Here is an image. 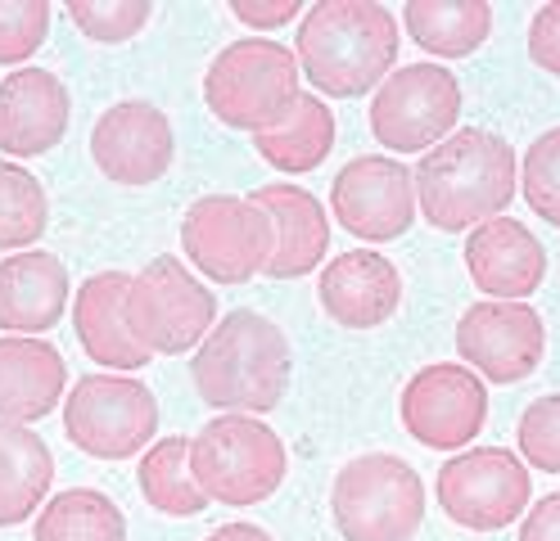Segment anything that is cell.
Masks as SVG:
<instances>
[{
  "mask_svg": "<svg viewBox=\"0 0 560 541\" xmlns=\"http://www.w3.org/2000/svg\"><path fill=\"white\" fill-rule=\"evenodd\" d=\"M416 208L434 231L462 235L466 226H483L506 212L515 199L520 163L515 150L483 127H462L416 163Z\"/></svg>",
  "mask_w": 560,
  "mask_h": 541,
  "instance_id": "6da1fadb",
  "label": "cell"
},
{
  "mask_svg": "<svg viewBox=\"0 0 560 541\" xmlns=\"http://www.w3.org/2000/svg\"><path fill=\"white\" fill-rule=\"evenodd\" d=\"M299 72L330 99L380 91L398 59V19L380 0H317L294 36Z\"/></svg>",
  "mask_w": 560,
  "mask_h": 541,
  "instance_id": "7a4b0ae2",
  "label": "cell"
},
{
  "mask_svg": "<svg viewBox=\"0 0 560 541\" xmlns=\"http://www.w3.org/2000/svg\"><path fill=\"white\" fill-rule=\"evenodd\" d=\"M290 339L262 311L222 316L195 348L190 379L208 407L231 415H267L290 392Z\"/></svg>",
  "mask_w": 560,
  "mask_h": 541,
  "instance_id": "3957f363",
  "label": "cell"
},
{
  "mask_svg": "<svg viewBox=\"0 0 560 541\" xmlns=\"http://www.w3.org/2000/svg\"><path fill=\"white\" fill-rule=\"evenodd\" d=\"M299 78L303 72L294 50L271 42V36H244V42H231L203 72L208 114L235 131H276L303 95Z\"/></svg>",
  "mask_w": 560,
  "mask_h": 541,
  "instance_id": "277c9868",
  "label": "cell"
},
{
  "mask_svg": "<svg viewBox=\"0 0 560 541\" xmlns=\"http://www.w3.org/2000/svg\"><path fill=\"white\" fill-rule=\"evenodd\" d=\"M190 474L218 505H258L290 474L280 433L254 415H218L190 438Z\"/></svg>",
  "mask_w": 560,
  "mask_h": 541,
  "instance_id": "5b68a950",
  "label": "cell"
},
{
  "mask_svg": "<svg viewBox=\"0 0 560 541\" xmlns=\"http://www.w3.org/2000/svg\"><path fill=\"white\" fill-rule=\"evenodd\" d=\"M330 515L343 541H411L425 524V483L402 456L371 451L339 469Z\"/></svg>",
  "mask_w": 560,
  "mask_h": 541,
  "instance_id": "8992f818",
  "label": "cell"
},
{
  "mask_svg": "<svg viewBox=\"0 0 560 541\" xmlns=\"http://www.w3.org/2000/svg\"><path fill=\"white\" fill-rule=\"evenodd\" d=\"M127 325L150 352L182 356L208 339L218 325V298L203 289L182 258H154L127 289Z\"/></svg>",
  "mask_w": 560,
  "mask_h": 541,
  "instance_id": "52a82bcc",
  "label": "cell"
},
{
  "mask_svg": "<svg viewBox=\"0 0 560 541\" xmlns=\"http://www.w3.org/2000/svg\"><path fill=\"white\" fill-rule=\"evenodd\" d=\"M63 433L95 460H127L159 433V402L131 375H86L63 402Z\"/></svg>",
  "mask_w": 560,
  "mask_h": 541,
  "instance_id": "ba28073f",
  "label": "cell"
},
{
  "mask_svg": "<svg viewBox=\"0 0 560 541\" xmlns=\"http://www.w3.org/2000/svg\"><path fill=\"white\" fill-rule=\"evenodd\" d=\"M434 496L443 515L470 532H498L534 505V479L506 447H470L439 464Z\"/></svg>",
  "mask_w": 560,
  "mask_h": 541,
  "instance_id": "9c48e42d",
  "label": "cell"
},
{
  "mask_svg": "<svg viewBox=\"0 0 560 541\" xmlns=\"http://www.w3.org/2000/svg\"><path fill=\"white\" fill-rule=\"evenodd\" d=\"M462 118V82L439 63H407L380 82L371 131L394 154H430Z\"/></svg>",
  "mask_w": 560,
  "mask_h": 541,
  "instance_id": "30bf717a",
  "label": "cell"
},
{
  "mask_svg": "<svg viewBox=\"0 0 560 541\" xmlns=\"http://www.w3.org/2000/svg\"><path fill=\"white\" fill-rule=\"evenodd\" d=\"M182 252L213 284H244L271 258V222L254 199L203 195L182 216Z\"/></svg>",
  "mask_w": 560,
  "mask_h": 541,
  "instance_id": "8fae6325",
  "label": "cell"
},
{
  "mask_svg": "<svg viewBox=\"0 0 560 541\" xmlns=\"http://www.w3.org/2000/svg\"><path fill=\"white\" fill-rule=\"evenodd\" d=\"M488 420V388L462 361L416 371L402 388V428L420 447L462 451Z\"/></svg>",
  "mask_w": 560,
  "mask_h": 541,
  "instance_id": "7c38bea8",
  "label": "cell"
},
{
  "mask_svg": "<svg viewBox=\"0 0 560 541\" xmlns=\"http://www.w3.org/2000/svg\"><path fill=\"white\" fill-rule=\"evenodd\" d=\"M330 212L353 239H398L416 222V180L389 154H362L339 167L330 186Z\"/></svg>",
  "mask_w": 560,
  "mask_h": 541,
  "instance_id": "4fadbf2b",
  "label": "cell"
},
{
  "mask_svg": "<svg viewBox=\"0 0 560 541\" xmlns=\"http://www.w3.org/2000/svg\"><path fill=\"white\" fill-rule=\"evenodd\" d=\"M547 348V330L542 316L529 303H475L466 307L462 325H457V352L462 366H470L475 375L493 379V384H520L538 371Z\"/></svg>",
  "mask_w": 560,
  "mask_h": 541,
  "instance_id": "5bb4252c",
  "label": "cell"
},
{
  "mask_svg": "<svg viewBox=\"0 0 560 541\" xmlns=\"http://www.w3.org/2000/svg\"><path fill=\"white\" fill-rule=\"evenodd\" d=\"M91 158L114 186H154L177 158V136L159 104L118 99L91 127Z\"/></svg>",
  "mask_w": 560,
  "mask_h": 541,
  "instance_id": "9a60e30c",
  "label": "cell"
},
{
  "mask_svg": "<svg viewBox=\"0 0 560 541\" xmlns=\"http://www.w3.org/2000/svg\"><path fill=\"white\" fill-rule=\"evenodd\" d=\"M466 271L479 294L498 303H524L547 280V248L515 216H493L470 231Z\"/></svg>",
  "mask_w": 560,
  "mask_h": 541,
  "instance_id": "2e32d148",
  "label": "cell"
},
{
  "mask_svg": "<svg viewBox=\"0 0 560 541\" xmlns=\"http://www.w3.org/2000/svg\"><path fill=\"white\" fill-rule=\"evenodd\" d=\"M68 86L50 68H19L0 82V150L14 158H42L68 131Z\"/></svg>",
  "mask_w": 560,
  "mask_h": 541,
  "instance_id": "e0dca14e",
  "label": "cell"
},
{
  "mask_svg": "<svg viewBox=\"0 0 560 541\" xmlns=\"http://www.w3.org/2000/svg\"><path fill=\"white\" fill-rule=\"evenodd\" d=\"M317 298H322L326 316L335 325H343V330H375V325H384L398 311L402 275L384 252L353 248V252H339L322 271Z\"/></svg>",
  "mask_w": 560,
  "mask_h": 541,
  "instance_id": "ac0fdd59",
  "label": "cell"
},
{
  "mask_svg": "<svg viewBox=\"0 0 560 541\" xmlns=\"http://www.w3.org/2000/svg\"><path fill=\"white\" fill-rule=\"evenodd\" d=\"M271 222V258L262 275L271 280H299L307 271H317V262L330 252V216L317 203V195H307L303 186L276 180L249 195Z\"/></svg>",
  "mask_w": 560,
  "mask_h": 541,
  "instance_id": "d6986e66",
  "label": "cell"
},
{
  "mask_svg": "<svg viewBox=\"0 0 560 541\" xmlns=\"http://www.w3.org/2000/svg\"><path fill=\"white\" fill-rule=\"evenodd\" d=\"M127 289H131L127 271H100L73 298L78 343L86 348L91 361H100V366H109V371H122V375L150 366V356H154L127 325Z\"/></svg>",
  "mask_w": 560,
  "mask_h": 541,
  "instance_id": "ffe728a7",
  "label": "cell"
},
{
  "mask_svg": "<svg viewBox=\"0 0 560 541\" xmlns=\"http://www.w3.org/2000/svg\"><path fill=\"white\" fill-rule=\"evenodd\" d=\"M68 271L55 252H10L0 262V330L42 339L63 320Z\"/></svg>",
  "mask_w": 560,
  "mask_h": 541,
  "instance_id": "44dd1931",
  "label": "cell"
},
{
  "mask_svg": "<svg viewBox=\"0 0 560 541\" xmlns=\"http://www.w3.org/2000/svg\"><path fill=\"white\" fill-rule=\"evenodd\" d=\"M63 379H68V361L55 343L23 334L0 339V420L10 424L46 420L63 397Z\"/></svg>",
  "mask_w": 560,
  "mask_h": 541,
  "instance_id": "7402d4cb",
  "label": "cell"
},
{
  "mask_svg": "<svg viewBox=\"0 0 560 541\" xmlns=\"http://www.w3.org/2000/svg\"><path fill=\"white\" fill-rule=\"evenodd\" d=\"M55 483V456L42 433L0 420V528L23 524Z\"/></svg>",
  "mask_w": 560,
  "mask_h": 541,
  "instance_id": "603a6c76",
  "label": "cell"
},
{
  "mask_svg": "<svg viewBox=\"0 0 560 541\" xmlns=\"http://www.w3.org/2000/svg\"><path fill=\"white\" fill-rule=\"evenodd\" d=\"M407 36L439 59L475 55L493 32V5L488 0H411L402 10Z\"/></svg>",
  "mask_w": 560,
  "mask_h": 541,
  "instance_id": "cb8c5ba5",
  "label": "cell"
},
{
  "mask_svg": "<svg viewBox=\"0 0 560 541\" xmlns=\"http://www.w3.org/2000/svg\"><path fill=\"white\" fill-rule=\"evenodd\" d=\"M254 150L262 154V163H271L285 176H303L312 167H322L335 150V114L326 108V99H317V91H303L294 114L280 122L276 131L254 136Z\"/></svg>",
  "mask_w": 560,
  "mask_h": 541,
  "instance_id": "d4e9b609",
  "label": "cell"
},
{
  "mask_svg": "<svg viewBox=\"0 0 560 541\" xmlns=\"http://www.w3.org/2000/svg\"><path fill=\"white\" fill-rule=\"evenodd\" d=\"M140 492L154 505L159 515H172V519H195L208 510V496L199 492L195 474H190V438H159L145 456H140Z\"/></svg>",
  "mask_w": 560,
  "mask_h": 541,
  "instance_id": "484cf974",
  "label": "cell"
},
{
  "mask_svg": "<svg viewBox=\"0 0 560 541\" xmlns=\"http://www.w3.org/2000/svg\"><path fill=\"white\" fill-rule=\"evenodd\" d=\"M32 541H127V519L104 492L68 487L42 505Z\"/></svg>",
  "mask_w": 560,
  "mask_h": 541,
  "instance_id": "4316f807",
  "label": "cell"
},
{
  "mask_svg": "<svg viewBox=\"0 0 560 541\" xmlns=\"http://www.w3.org/2000/svg\"><path fill=\"white\" fill-rule=\"evenodd\" d=\"M50 208L42 180L19 163H0V248H32L46 235Z\"/></svg>",
  "mask_w": 560,
  "mask_h": 541,
  "instance_id": "83f0119b",
  "label": "cell"
},
{
  "mask_svg": "<svg viewBox=\"0 0 560 541\" xmlns=\"http://www.w3.org/2000/svg\"><path fill=\"white\" fill-rule=\"evenodd\" d=\"M520 190L524 203L534 208V216H542L547 226L560 231V127L542 131L529 154L520 163Z\"/></svg>",
  "mask_w": 560,
  "mask_h": 541,
  "instance_id": "f1b7e54d",
  "label": "cell"
},
{
  "mask_svg": "<svg viewBox=\"0 0 560 541\" xmlns=\"http://www.w3.org/2000/svg\"><path fill=\"white\" fill-rule=\"evenodd\" d=\"M150 14H154L150 0H73V5H68V19L100 46L131 42V36L150 23Z\"/></svg>",
  "mask_w": 560,
  "mask_h": 541,
  "instance_id": "f546056e",
  "label": "cell"
},
{
  "mask_svg": "<svg viewBox=\"0 0 560 541\" xmlns=\"http://www.w3.org/2000/svg\"><path fill=\"white\" fill-rule=\"evenodd\" d=\"M50 5L46 0H0V63H27L46 46Z\"/></svg>",
  "mask_w": 560,
  "mask_h": 541,
  "instance_id": "4dcf8cb0",
  "label": "cell"
},
{
  "mask_svg": "<svg viewBox=\"0 0 560 541\" xmlns=\"http://www.w3.org/2000/svg\"><path fill=\"white\" fill-rule=\"evenodd\" d=\"M520 456L542 474H560V392L538 397L520 415Z\"/></svg>",
  "mask_w": 560,
  "mask_h": 541,
  "instance_id": "1f68e13d",
  "label": "cell"
},
{
  "mask_svg": "<svg viewBox=\"0 0 560 541\" xmlns=\"http://www.w3.org/2000/svg\"><path fill=\"white\" fill-rule=\"evenodd\" d=\"M529 59L551 72V78H560V0H547V5L534 14L529 23Z\"/></svg>",
  "mask_w": 560,
  "mask_h": 541,
  "instance_id": "d6a6232c",
  "label": "cell"
},
{
  "mask_svg": "<svg viewBox=\"0 0 560 541\" xmlns=\"http://www.w3.org/2000/svg\"><path fill=\"white\" fill-rule=\"evenodd\" d=\"M231 14H235L244 27L276 32V27H285L290 19H303L307 10L299 5V0H271V5H258V0H231Z\"/></svg>",
  "mask_w": 560,
  "mask_h": 541,
  "instance_id": "836d02e7",
  "label": "cell"
},
{
  "mask_svg": "<svg viewBox=\"0 0 560 541\" xmlns=\"http://www.w3.org/2000/svg\"><path fill=\"white\" fill-rule=\"evenodd\" d=\"M520 541H560V492L538 496L520 524Z\"/></svg>",
  "mask_w": 560,
  "mask_h": 541,
  "instance_id": "e575fe53",
  "label": "cell"
},
{
  "mask_svg": "<svg viewBox=\"0 0 560 541\" xmlns=\"http://www.w3.org/2000/svg\"><path fill=\"white\" fill-rule=\"evenodd\" d=\"M203 541H271L258 524H222L218 532H208Z\"/></svg>",
  "mask_w": 560,
  "mask_h": 541,
  "instance_id": "d590c367",
  "label": "cell"
}]
</instances>
